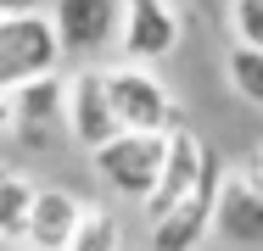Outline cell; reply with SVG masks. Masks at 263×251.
Wrapping results in <instances>:
<instances>
[{
    "label": "cell",
    "mask_w": 263,
    "mask_h": 251,
    "mask_svg": "<svg viewBox=\"0 0 263 251\" xmlns=\"http://www.w3.org/2000/svg\"><path fill=\"white\" fill-rule=\"evenodd\" d=\"M162 151H168V134L157 129H118L112 140L90 151V162H96V179L118 201H146L162 173Z\"/></svg>",
    "instance_id": "6da1fadb"
},
{
    "label": "cell",
    "mask_w": 263,
    "mask_h": 251,
    "mask_svg": "<svg viewBox=\"0 0 263 251\" xmlns=\"http://www.w3.org/2000/svg\"><path fill=\"white\" fill-rule=\"evenodd\" d=\"M62 67L56 45V23L45 6H23V11H0V90Z\"/></svg>",
    "instance_id": "7a4b0ae2"
},
{
    "label": "cell",
    "mask_w": 263,
    "mask_h": 251,
    "mask_svg": "<svg viewBox=\"0 0 263 251\" xmlns=\"http://www.w3.org/2000/svg\"><path fill=\"white\" fill-rule=\"evenodd\" d=\"M106 100L118 112V129H157L168 134L179 123V100L174 90L152 73V61H123V67H106Z\"/></svg>",
    "instance_id": "3957f363"
},
{
    "label": "cell",
    "mask_w": 263,
    "mask_h": 251,
    "mask_svg": "<svg viewBox=\"0 0 263 251\" xmlns=\"http://www.w3.org/2000/svg\"><path fill=\"white\" fill-rule=\"evenodd\" d=\"M56 23V45L62 61H101L106 50H118V28H123V0H45Z\"/></svg>",
    "instance_id": "277c9868"
},
{
    "label": "cell",
    "mask_w": 263,
    "mask_h": 251,
    "mask_svg": "<svg viewBox=\"0 0 263 251\" xmlns=\"http://www.w3.org/2000/svg\"><path fill=\"white\" fill-rule=\"evenodd\" d=\"M208 168H213V151L202 145V134L185 129V123H174V129H168V151H162V173H157V184H152V196L140 201L146 218H162L168 206H179V201L202 184Z\"/></svg>",
    "instance_id": "5b68a950"
},
{
    "label": "cell",
    "mask_w": 263,
    "mask_h": 251,
    "mask_svg": "<svg viewBox=\"0 0 263 251\" xmlns=\"http://www.w3.org/2000/svg\"><path fill=\"white\" fill-rule=\"evenodd\" d=\"M179 50V6L174 0H123L118 56L123 61H162Z\"/></svg>",
    "instance_id": "8992f818"
},
{
    "label": "cell",
    "mask_w": 263,
    "mask_h": 251,
    "mask_svg": "<svg viewBox=\"0 0 263 251\" xmlns=\"http://www.w3.org/2000/svg\"><path fill=\"white\" fill-rule=\"evenodd\" d=\"M62 123H67V134L84 151H96L101 140L118 134V112H112V100H106V67L84 61V67L67 78V112H62Z\"/></svg>",
    "instance_id": "52a82bcc"
},
{
    "label": "cell",
    "mask_w": 263,
    "mask_h": 251,
    "mask_svg": "<svg viewBox=\"0 0 263 251\" xmlns=\"http://www.w3.org/2000/svg\"><path fill=\"white\" fill-rule=\"evenodd\" d=\"M218 184H224V168H218V156H213V168L202 173V184H196L191 196L179 201V206H168L162 218H152V246H162V251L202 246V240L213 235V206H218Z\"/></svg>",
    "instance_id": "ba28073f"
},
{
    "label": "cell",
    "mask_w": 263,
    "mask_h": 251,
    "mask_svg": "<svg viewBox=\"0 0 263 251\" xmlns=\"http://www.w3.org/2000/svg\"><path fill=\"white\" fill-rule=\"evenodd\" d=\"M208 240H218V246H263V196L235 173V168H224Z\"/></svg>",
    "instance_id": "9c48e42d"
},
{
    "label": "cell",
    "mask_w": 263,
    "mask_h": 251,
    "mask_svg": "<svg viewBox=\"0 0 263 251\" xmlns=\"http://www.w3.org/2000/svg\"><path fill=\"white\" fill-rule=\"evenodd\" d=\"M6 100H11V129H23L28 140H45L56 123H62V112H67V78L56 67L51 73H34V78L11 84Z\"/></svg>",
    "instance_id": "30bf717a"
},
{
    "label": "cell",
    "mask_w": 263,
    "mask_h": 251,
    "mask_svg": "<svg viewBox=\"0 0 263 251\" xmlns=\"http://www.w3.org/2000/svg\"><path fill=\"white\" fill-rule=\"evenodd\" d=\"M79 212H84V201L67 196V190H34L28 212H23V240L45 251H67L79 235Z\"/></svg>",
    "instance_id": "8fae6325"
},
{
    "label": "cell",
    "mask_w": 263,
    "mask_h": 251,
    "mask_svg": "<svg viewBox=\"0 0 263 251\" xmlns=\"http://www.w3.org/2000/svg\"><path fill=\"white\" fill-rule=\"evenodd\" d=\"M224 78H230V90L247 100V106H258L263 112V45H241L224 56Z\"/></svg>",
    "instance_id": "7c38bea8"
},
{
    "label": "cell",
    "mask_w": 263,
    "mask_h": 251,
    "mask_svg": "<svg viewBox=\"0 0 263 251\" xmlns=\"http://www.w3.org/2000/svg\"><path fill=\"white\" fill-rule=\"evenodd\" d=\"M28 196H34V184L0 168V235H6V240H11V235L23 240V212H28Z\"/></svg>",
    "instance_id": "4fadbf2b"
},
{
    "label": "cell",
    "mask_w": 263,
    "mask_h": 251,
    "mask_svg": "<svg viewBox=\"0 0 263 251\" xmlns=\"http://www.w3.org/2000/svg\"><path fill=\"white\" fill-rule=\"evenodd\" d=\"M73 246L112 251V246H123V229H118V218H112L106 206H84V212H79V235H73Z\"/></svg>",
    "instance_id": "5bb4252c"
},
{
    "label": "cell",
    "mask_w": 263,
    "mask_h": 251,
    "mask_svg": "<svg viewBox=\"0 0 263 251\" xmlns=\"http://www.w3.org/2000/svg\"><path fill=\"white\" fill-rule=\"evenodd\" d=\"M230 34L241 45H263V0H230Z\"/></svg>",
    "instance_id": "9a60e30c"
},
{
    "label": "cell",
    "mask_w": 263,
    "mask_h": 251,
    "mask_svg": "<svg viewBox=\"0 0 263 251\" xmlns=\"http://www.w3.org/2000/svg\"><path fill=\"white\" fill-rule=\"evenodd\" d=\"M235 173H241V179H247V184H252V190L263 196V151H252V156H247V162H241Z\"/></svg>",
    "instance_id": "2e32d148"
},
{
    "label": "cell",
    "mask_w": 263,
    "mask_h": 251,
    "mask_svg": "<svg viewBox=\"0 0 263 251\" xmlns=\"http://www.w3.org/2000/svg\"><path fill=\"white\" fill-rule=\"evenodd\" d=\"M23 6H45V0H0V11H23Z\"/></svg>",
    "instance_id": "e0dca14e"
},
{
    "label": "cell",
    "mask_w": 263,
    "mask_h": 251,
    "mask_svg": "<svg viewBox=\"0 0 263 251\" xmlns=\"http://www.w3.org/2000/svg\"><path fill=\"white\" fill-rule=\"evenodd\" d=\"M0 129H11V100H6V90H0Z\"/></svg>",
    "instance_id": "ac0fdd59"
}]
</instances>
